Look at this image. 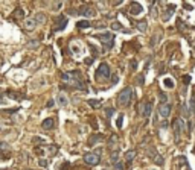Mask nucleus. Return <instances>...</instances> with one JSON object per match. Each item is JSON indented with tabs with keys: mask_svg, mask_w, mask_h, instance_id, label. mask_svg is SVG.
I'll return each mask as SVG.
<instances>
[{
	"mask_svg": "<svg viewBox=\"0 0 195 170\" xmlns=\"http://www.w3.org/2000/svg\"><path fill=\"white\" fill-rule=\"evenodd\" d=\"M131 97H133V90L130 87H125L119 93V96H118V103L122 105V107H127L130 103V100H131Z\"/></svg>",
	"mask_w": 195,
	"mask_h": 170,
	"instance_id": "nucleus-1",
	"label": "nucleus"
},
{
	"mask_svg": "<svg viewBox=\"0 0 195 170\" xmlns=\"http://www.w3.org/2000/svg\"><path fill=\"white\" fill-rule=\"evenodd\" d=\"M99 38V41L104 44V47H105V50H110L113 46H114V35L113 34H101V35H96Z\"/></svg>",
	"mask_w": 195,
	"mask_h": 170,
	"instance_id": "nucleus-2",
	"label": "nucleus"
},
{
	"mask_svg": "<svg viewBox=\"0 0 195 170\" xmlns=\"http://www.w3.org/2000/svg\"><path fill=\"white\" fill-rule=\"evenodd\" d=\"M172 128H174V135H175V140L180 138V134L181 132H186V128H185V120L181 119H175L174 123H172Z\"/></svg>",
	"mask_w": 195,
	"mask_h": 170,
	"instance_id": "nucleus-3",
	"label": "nucleus"
},
{
	"mask_svg": "<svg viewBox=\"0 0 195 170\" xmlns=\"http://www.w3.org/2000/svg\"><path fill=\"white\" fill-rule=\"evenodd\" d=\"M111 76V72H110V67L105 64V62H102L99 65V69L96 72V79L98 77H104V79H108V77Z\"/></svg>",
	"mask_w": 195,
	"mask_h": 170,
	"instance_id": "nucleus-4",
	"label": "nucleus"
},
{
	"mask_svg": "<svg viewBox=\"0 0 195 170\" xmlns=\"http://www.w3.org/2000/svg\"><path fill=\"white\" fill-rule=\"evenodd\" d=\"M151 108H152V103L151 102H142L140 105H139V114L142 115V117H149V114H151Z\"/></svg>",
	"mask_w": 195,
	"mask_h": 170,
	"instance_id": "nucleus-5",
	"label": "nucleus"
},
{
	"mask_svg": "<svg viewBox=\"0 0 195 170\" xmlns=\"http://www.w3.org/2000/svg\"><path fill=\"white\" fill-rule=\"evenodd\" d=\"M66 26H67V18L64 17V15H60L57 20H55V26H54V32H60L63 29H66Z\"/></svg>",
	"mask_w": 195,
	"mask_h": 170,
	"instance_id": "nucleus-6",
	"label": "nucleus"
},
{
	"mask_svg": "<svg viewBox=\"0 0 195 170\" xmlns=\"http://www.w3.org/2000/svg\"><path fill=\"white\" fill-rule=\"evenodd\" d=\"M76 14H79L82 17H95L96 15V11L92 6H81L79 9L76 11Z\"/></svg>",
	"mask_w": 195,
	"mask_h": 170,
	"instance_id": "nucleus-7",
	"label": "nucleus"
},
{
	"mask_svg": "<svg viewBox=\"0 0 195 170\" xmlns=\"http://www.w3.org/2000/svg\"><path fill=\"white\" fill-rule=\"evenodd\" d=\"M84 161L90 166H96L99 161H101V156L96 155V153H85L84 155Z\"/></svg>",
	"mask_w": 195,
	"mask_h": 170,
	"instance_id": "nucleus-8",
	"label": "nucleus"
},
{
	"mask_svg": "<svg viewBox=\"0 0 195 170\" xmlns=\"http://www.w3.org/2000/svg\"><path fill=\"white\" fill-rule=\"evenodd\" d=\"M142 11H143V8H142V5L137 3V2H133L131 6H130V14L131 15H139Z\"/></svg>",
	"mask_w": 195,
	"mask_h": 170,
	"instance_id": "nucleus-9",
	"label": "nucleus"
},
{
	"mask_svg": "<svg viewBox=\"0 0 195 170\" xmlns=\"http://www.w3.org/2000/svg\"><path fill=\"white\" fill-rule=\"evenodd\" d=\"M159 114L162 115V117H168L171 114V105L169 103H165V105H160L159 107Z\"/></svg>",
	"mask_w": 195,
	"mask_h": 170,
	"instance_id": "nucleus-10",
	"label": "nucleus"
},
{
	"mask_svg": "<svg viewBox=\"0 0 195 170\" xmlns=\"http://www.w3.org/2000/svg\"><path fill=\"white\" fill-rule=\"evenodd\" d=\"M23 28H24V31H28V32H31V31H34L35 28H37V23H35V20L34 18H28L24 21V24H23Z\"/></svg>",
	"mask_w": 195,
	"mask_h": 170,
	"instance_id": "nucleus-11",
	"label": "nucleus"
},
{
	"mask_svg": "<svg viewBox=\"0 0 195 170\" xmlns=\"http://www.w3.org/2000/svg\"><path fill=\"white\" fill-rule=\"evenodd\" d=\"M41 126H43V129H52L55 126V122H54V119H46V120H43V123H41Z\"/></svg>",
	"mask_w": 195,
	"mask_h": 170,
	"instance_id": "nucleus-12",
	"label": "nucleus"
},
{
	"mask_svg": "<svg viewBox=\"0 0 195 170\" xmlns=\"http://www.w3.org/2000/svg\"><path fill=\"white\" fill-rule=\"evenodd\" d=\"M24 17V11L21 9V8H17L15 11H14V14L11 15V20H15V18H23Z\"/></svg>",
	"mask_w": 195,
	"mask_h": 170,
	"instance_id": "nucleus-13",
	"label": "nucleus"
},
{
	"mask_svg": "<svg viewBox=\"0 0 195 170\" xmlns=\"http://www.w3.org/2000/svg\"><path fill=\"white\" fill-rule=\"evenodd\" d=\"M174 11H175V6H174V5L168 6V9H166V14L163 15V20H165V21H166V20H169V17L174 14Z\"/></svg>",
	"mask_w": 195,
	"mask_h": 170,
	"instance_id": "nucleus-14",
	"label": "nucleus"
},
{
	"mask_svg": "<svg viewBox=\"0 0 195 170\" xmlns=\"http://www.w3.org/2000/svg\"><path fill=\"white\" fill-rule=\"evenodd\" d=\"M136 26H137V29H139L140 32H146V29H148V24H146V21H145V20L137 21V23H136Z\"/></svg>",
	"mask_w": 195,
	"mask_h": 170,
	"instance_id": "nucleus-15",
	"label": "nucleus"
},
{
	"mask_svg": "<svg viewBox=\"0 0 195 170\" xmlns=\"http://www.w3.org/2000/svg\"><path fill=\"white\" fill-rule=\"evenodd\" d=\"M134 158H136V150H128V152H125V160H127L128 163H131Z\"/></svg>",
	"mask_w": 195,
	"mask_h": 170,
	"instance_id": "nucleus-16",
	"label": "nucleus"
},
{
	"mask_svg": "<svg viewBox=\"0 0 195 170\" xmlns=\"http://www.w3.org/2000/svg\"><path fill=\"white\" fill-rule=\"evenodd\" d=\"M160 38H162V35L160 34H155L152 38H151V41H149V46L151 47H155V46H157V43L160 41Z\"/></svg>",
	"mask_w": 195,
	"mask_h": 170,
	"instance_id": "nucleus-17",
	"label": "nucleus"
},
{
	"mask_svg": "<svg viewBox=\"0 0 195 170\" xmlns=\"http://www.w3.org/2000/svg\"><path fill=\"white\" fill-rule=\"evenodd\" d=\"M34 20H35V23H37V24H38V23H46V15L43 14V12H38V14L35 15V18H34Z\"/></svg>",
	"mask_w": 195,
	"mask_h": 170,
	"instance_id": "nucleus-18",
	"label": "nucleus"
},
{
	"mask_svg": "<svg viewBox=\"0 0 195 170\" xmlns=\"http://www.w3.org/2000/svg\"><path fill=\"white\" fill-rule=\"evenodd\" d=\"M58 103H60L61 107H67L69 105V100H67V97L64 96V94H60L58 96Z\"/></svg>",
	"mask_w": 195,
	"mask_h": 170,
	"instance_id": "nucleus-19",
	"label": "nucleus"
},
{
	"mask_svg": "<svg viewBox=\"0 0 195 170\" xmlns=\"http://www.w3.org/2000/svg\"><path fill=\"white\" fill-rule=\"evenodd\" d=\"M76 26H78L79 29H87V28H90V26H92V23H90V21H87V20H82V21H79V23H78Z\"/></svg>",
	"mask_w": 195,
	"mask_h": 170,
	"instance_id": "nucleus-20",
	"label": "nucleus"
},
{
	"mask_svg": "<svg viewBox=\"0 0 195 170\" xmlns=\"http://www.w3.org/2000/svg\"><path fill=\"white\" fill-rule=\"evenodd\" d=\"M163 84H165V87H166V88H174V87H175L174 79H171V77H166V79L163 81Z\"/></svg>",
	"mask_w": 195,
	"mask_h": 170,
	"instance_id": "nucleus-21",
	"label": "nucleus"
},
{
	"mask_svg": "<svg viewBox=\"0 0 195 170\" xmlns=\"http://www.w3.org/2000/svg\"><path fill=\"white\" fill-rule=\"evenodd\" d=\"M98 140H102V135H98V134H95L92 138L88 140V146H93V144H95V141H98Z\"/></svg>",
	"mask_w": 195,
	"mask_h": 170,
	"instance_id": "nucleus-22",
	"label": "nucleus"
},
{
	"mask_svg": "<svg viewBox=\"0 0 195 170\" xmlns=\"http://www.w3.org/2000/svg\"><path fill=\"white\" fill-rule=\"evenodd\" d=\"M87 103L90 107H93V108H98V107H101V100H95V99H90V100H87Z\"/></svg>",
	"mask_w": 195,
	"mask_h": 170,
	"instance_id": "nucleus-23",
	"label": "nucleus"
},
{
	"mask_svg": "<svg viewBox=\"0 0 195 170\" xmlns=\"http://www.w3.org/2000/svg\"><path fill=\"white\" fill-rule=\"evenodd\" d=\"M118 158H119V152L116 150V152H113V153H111V156H110V161H111L113 164H116V163H118Z\"/></svg>",
	"mask_w": 195,
	"mask_h": 170,
	"instance_id": "nucleus-24",
	"label": "nucleus"
},
{
	"mask_svg": "<svg viewBox=\"0 0 195 170\" xmlns=\"http://www.w3.org/2000/svg\"><path fill=\"white\" fill-rule=\"evenodd\" d=\"M136 84L139 85V87H142L145 84V79H143V74H139V76H136Z\"/></svg>",
	"mask_w": 195,
	"mask_h": 170,
	"instance_id": "nucleus-25",
	"label": "nucleus"
},
{
	"mask_svg": "<svg viewBox=\"0 0 195 170\" xmlns=\"http://www.w3.org/2000/svg\"><path fill=\"white\" fill-rule=\"evenodd\" d=\"M111 29H113V31H121V29H122V24H121L119 21H113V23H111Z\"/></svg>",
	"mask_w": 195,
	"mask_h": 170,
	"instance_id": "nucleus-26",
	"label": "nucleus"
},
{
	"mask_svg": "<svg viewBox=\"0 0 195 170\" xmlns=\"http://www.w3.org/2000/svg\"><path fill=\"white\" fill-rule=\"evenodd\" d=\"M159 100H160V103H162V105H165V103H166V100H168V96H166L165 93H160V94H159Z\"/></svg>",
	"mask_w": 195,
	"mask_h": 170,
	"instance_id": "nucleus-27",
	"label": "nucleus"
},
{
	"mask_svg": "<svg viewBox=\"0 0 195 170\" xmlns=\"http://www.w3.org/2000/svg\"><path fill=\"white\" fill-rule=\"evenodd\" d=\"M38 46H40V41H29V43H28V47H29V49H37Z\"/></svg>",
	"mask_w": 195,
	"mask_h": 170,
	"instance_id": "nucleus-28",
	"label": "nucleus"
},
{
	"mask_svg": "<svg viewBox=\"0 0 195 170\" xmlns=\"http://www.w3.org/2000/svg\"><path fill=\"white\" fill-rule=\"evenodd\" d=\"M122 125H124V115L121 114V115H119V119H118V122H116V126H118V128L121 129V128H122Z\"/></svg>",
	"mask_w": 195,
	"mask_h": 170,
	"instance_id": "nucleus-29",
	"label": "nucleus"
},
{
	"mask_svg": "<svg viewBox=\"0 0 195 170\" xmlns=\"http://www.w3.org/2000/svg\"><path fill=\"white\" fill-rule=\"evenodd\" d=\"M136 69H137V61H136V59H133L131 62H130V70H133V72H134Z\"/></svg>",
	"mask_w": 195,
	"mask_h": 170,
	"instance_id": "nucleus-30",
	"label": "nucleus"
},
{
	"mask_svg": "<svg viewBox=\"0 0 195 170\" xmlns=\"http://www.w3.org/2000/svg\"><path fill=\"white\" fill-rule=\"evenodd\" d=\"M113 114H114V108H107V109H105V115H107V117H111Z\"/></svg>",
	"mask_w": 195,
	"mask_h": 170,
	"instance_id": "nucleus-31",
	"label": "nucleus"
},
{
	"mask_svg": "<svg viewBox=\"0 0 195 170\" xmlns=\"http://www.w3.org/2000/svg\"><path fill=\"white\" fill-rule=\"evenodd\" d=\"M0 150H9L8 143H0Z\"/></svg>",
	"mask_w": 195,
	"mask_h": 170,
	"instance_id": "nucleus-32",
	"label": "nucleus"
},
{
	"mask_svg": "<svg viewBox=\"0 0 195 170\" xmlns=\"http://www.w3.org/2000/svg\"><path fill=\"white\" fill-rule=\"evenodd\" d=\"M155 156H157V158H155L154 161H155V163H157V164H160V166H162V164L165 163V161H163V158H162V156H160V155H155Z\"/></svg>",
	"mask_w": 195,
	"mask_h": 170,
	"instance_id": "nucleus-33",
	"label": "nucleus"
},
{
	"mask_svg": "<svg viewBox=\"0 0 195 170\" xmlns=\"http://www.w3.org/2000/svg\"><path fill=\"white\" fill-rule=\"evenodd\" d=\"M181 112H183V115L186 117V119H188V115H189V111H188V108L183 105V107H181Z\"/></svg>",
	"mask_w": 195,
	"mask_h": 170,
	"instance_id": "nucleus-34",
	"label": "nucleus"
},
{
	"mask_svg": "<svg viewBox=\"0 0 195 170\" xmlns=\"http://www.w3.org/2000/svg\"><path fill=\"white\" fill-rule=\"evenodd\" d=\"M114 169H116V170H124V164H122V163H116V164H114Z\"/></svg>",
	"mask_w": 195,
	"mask_h": 170,
	"instance_id": "nucleus-35",
	"label": "nucleus"
},
{
	"mask_svg": "<svg viewBox=\"0 0 195 170\" xmlns=\"http://www.w3.org/2000/svg\"><path fill=\"white\" fill-rule=\"evenodd\" d=\"M191 108H192V111L195 112V97L191 99Z\"/></svg>",
	"mask_w": 195,
	"mask_h": 170,
	"instance_id": "nucleus-36",
	"label": "nucleus"
},
{
	"mask_svg": "<svg viewBox=\"0 0 195 170\" xmlns=\"http://www.w3.org/2000/svg\"><path fill=\"white\" fill-rule=\"evenodd\" d=\"M38 163H40V166H41V167H47V164H49V163H47L46 160H40Z\"/></svg>",
	"mask_w": 195,
	"mask_h": 170,
	"instance_id": "nucleus-37",
	"label": "nucleus"
},
{
	"mask_svg": "<svg viewBox=\"0 0 195 170\" xmlns=\"http://www.w3.org/2000/svg\"><path fill=\"white\" fill-rule=\"evenodd\" d=\"M183 81H185V85H188V84H189V82H191V77H189V76H188V74H186V76H185V77H183Z\"/></svg>",
	"mask_w": 195,
	"mask_h": 170,
	"instance_id": "nucleus-38",
	"label": "nucleus"
},
{
	"mask_svg": "<svg viewBox=\"0 0 195 170\" xmlns=\"http://www.w3.org/2000/svg\"><path fill=\"white\" fill-rule=\"evenodd\" d=\"M177 26H178V29H180V31H181V28H185V24H181V20H180V18L177 20Z\"/></svg>",
	"mask_w": 195,
	"mask_h": 170,
	"instance_id": "nucleus-39",
	"label": "nucleus"
},
{
	"mask_svg": "<svg viewBox=\"0 0 195 170\" xmlns=\"http://www.w3.org/2000/svg\"><path fill=\"white\" fill-rule=\"evenodd\" d=\"M9 158V156H6L5 153H2V152H0V160H8Z\"/></svg>",
	"mask_w": 195,
	"mask_h": 170,
	"instance_id": "nucleus-40",
	"label": "nucleus"
},
{
	"mask_svg": "<svg viewBox=\"0 0 195 170\" xmlns=\"http://www.w3.org/2000/svg\"><path fill=\"white\" fill-rule=\"evenodd\" d=\"M61 170H69V163H66V164H63V167H61Z\"/></svg>",
	"mask_w": 195,
	"mask_h": 170,
	"instance_id": "nucleus-41",
	"label": "nucleus"
},
{
	"mask_svg": "<svg viewBox=\"0 0 195 170\" xmlns=\"http://www.w3.org/2000/svg\"><path fill=\"white\" fill-rule=\"evenodd\" d=\"M183 6H185L186 9H189V11H192V6H191L189 3H183Z\"/></svg>",
	"mask_w": 195,
	"mask_h": 170,
	"instance_id": "nucleus-42",
	"label": "nucleus"
},
{
	"mask_svg": "<svg viewBox=\"0 0 195 170\" xmlns=\"http://www.w3.org/2000/svg\"><path fill=\"white\" fill-rule=\"evenodd\" d=\"M85 62H87V64L90 65V64H92V62H93V58H87V61H85Z\"/></svg>",
	"mask_w": 195,
	"mask_h": 170,
	"instance_id": "nucleus-43",
	"label": "nucleus"
},
{
	"mask_svg": "<svg viewBox=\"0 0 195 170\" xmlns=\"http://www.w3.org/2000/svg\"><path fill=\"white\" fill-rule=\"evenodd\" d=\"M116 82H118V76L113 74V84H116Z\"/></svg>",
	"mask_w": 195,
	"mask_h": 170,
	"instance_id": "nucleus-44",
	"label": "nucleus"
},
{
	"mask_svg": "<svg viewBox=\"0 0 195 170\" xmlns=\"http://www.w3.org/2000/svg\"><path fill=\"white\" fill-rule=\"evenodd\" d=\"M52 105H54V100H49V102H47V108H50Z\"/></svg>",
	"mask_w": 195,
	"mask_h": 170,
	"instance_id": "nucleus-45",
	"label": "nucleus"
},
{
	"mask_svg": "<svg viewBox=\"0 0 195 170\" xmlns=\"http://www.w3.org/2000/svg\"><path fill=\"white\" fill-rule=\"evenodd\" d=\"M0 65H2V59H0Z\"/></svg>",
	"mask_w": 195,
	"mask_h": 170,
	"instance_id": "nucleus-46",
	"label": "nucleus"
},
{
	"mask_svg": "<svg viewBox=\"0 0 195 170\" xmlns=\"http://www.w3.org/2000/svg\"><path fill=\"white\" fill-rule=\"evenodd\" d=\"M28 170H31V169H28Z\"/></svg>",
	"mask_w": 195,
	"mask_h": 170,
	"instance_id": "nucleus-47",
	"label": "nucleus"
},
{
	"mask_svg": "<svg viewBox=\"0 0 195 170\" xmlns=\"http://www.w3.org/2000/svg\"><path fill=\"white\" fill-rule=\"evenodd\" d=\"M104 170H105V169H104Z\"/></svg>",
	"mask_w": 195,
	"mask_h": 170,
	"instance_id": "nucleus-48",
	"label": "nucleus"
}]
</instances>
